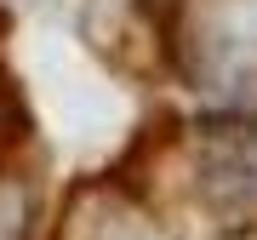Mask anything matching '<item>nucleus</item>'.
Here are the masks:
<instances>
[{
    "label": "nucleus",
    "mask_w": 257,
    "mask_h": 240,
    "mask_svg": "<svg viewBox=\"0 0 257 240\" xmlns=\"http://www.w3.org/2000/svg\"><path fill=\"white\" fill-rule=\"evenodd\" d=\"M63 240H166V234L132 194L97 183V189L74 194V206L63 217Z\"/></svg>",
    "instance_id": "f257e3e1"
},
{
    "label": "nucleus",
    "mask_w": 257,
    "mask_h": 240,
    "mask_svg": "<svg viewBox=\"0 0 257 240\" xmlns=\"http://www.w3.org/2000/svg\"><path fill=\"white\" fill-rule=\"evenodd\" d=\"M200 200L211 212H246L257 206V160L246 149H217V155L200 160Z\"/></svg>",
    "instance_id": "f03ea898"
},
{
    "label": "nucleus",
    "mask_w": 257,
    "mask_h": 240,
    "mask_svg": "<svg viewBox=\"0 0 257 240\" xmlns=\"http://www.w3.org/2000/svg\"><path fill=\"white\" fill-rule=\"evenodd\" d=\"M23 229H29L23 189L18 183H0V240H23Z\"/></svg>",
    "instance_id": "7ed1b4c3"
},
{
    "label": "nucleus",
    "mask_w": 257,
    "mask_h": 240,
    "mask_svg": "<svg viewBox=\"0 0 257 240\" xmlns=\"http://www.w3.org/2000/svg\"><path fill=\"white\" fill-rule=\"evenodd\" d=\"M0 97H6V86H0Z\"/></svg>",
    "instance_id": "20e7f679"
}]
</instances>
